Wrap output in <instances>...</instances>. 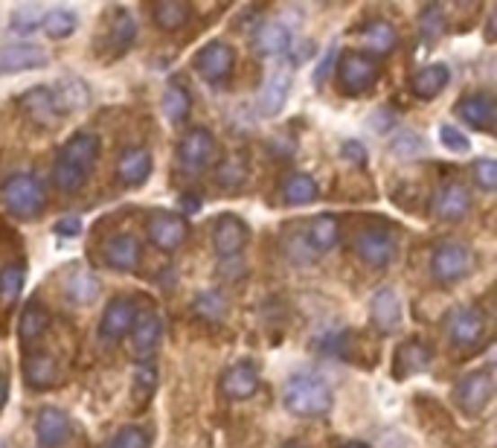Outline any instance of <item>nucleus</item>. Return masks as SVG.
Returning <instances> with one entry per match:
<instances>
[{
    "label": "nucleus",
    "instance_id": "412c9836",
    "mask_svg": "<svg viewBox=\"0 0 497 448\" xmlns=\"http://www.w3.org/2000/svg\"><path fill=\"white\" fill-rule=\"evenodd\" d=\"M152 175V152L143 146H131L117 157V181L122 186H140Z\"/></svg>",
    "mask_w": 497,
    "mask_h": 448
},
{
    "label": "nucleus",
    "instance_id": "4468645a",
    "mask_svg": "<svg viewBox=\"0 0 497 448\" xmlns=\"http://www.w3.org/2000/svg\"><path fill=\"white\" fill-rule=\"evenodd\" d=\"M134 323H137V306L131 297H114L102 312L99 335H102L105 341H120L134 329Z\"/></svg>",
    "mask_w": 497,
    "mask_h": 448
},
{
    "label": "nucleus",
    "instance_id": "f3484780",
    "mask_svg": "<svg viewBox=\"0 0 497 448\" xmlns=\"http://www.w3.org/2000/svg\"><path fill=\"white\" fill-rule=\"evenodd\" d=\"M49 61L47 49L35 44H6L0 47V76L9 73H23V70H39Z\"/></svg>",
    "mask_w": 497,
    "mask_h": 448
},
{
    "label": "nucleus",
    "instance_id": "bb28decb",
    "mask_svg": "<svg viewBox=\"0 0 497 448\" xmlns=\"http://www.w3.org/2000/svg\"><path fill=\"white\" fill-rule=\"evenodd\" d=\"M251 44H253V49H256L259 56L271 58V56L285 53V49L291 47V32H288V27H285V23H280V21H262V23H259V27L253 30Z\"/></svg>",
    "mask_w": 497,
    "mask_h": 448
},
{
    "label": "nucleus",
    "instance_id": "b1692460",
    "mask_svg": "<svg viewBox=\"0 0 497 448\" xmlns=\"http://www.w3.org/2000/svg\"><path fill=\"white\" fill-rule=\"evenodd\" d=\"M457 117L475 131H489L494 126V99L489 94H468L457 103Z\"/></svg>",
    "mask_w": 497,
    "mask_h": 448
},
{
    "label": "nucleus",
    "instance_id": "3c124183",
    "mask_svg": "<svg viewBox=\"0 0 497 448\" xmlns=\"http://www.w3.org/2000/svg\"><path fill=\"white\" fill-rule=\"evenodd\" d=\"M6 393H9V384H6V379H0V405L6 402Z\"/></svg>",
    "mask_w": 497,
    "mask_h": 448
},
{
    "label": "nucleus",
    "instance_id": "6ab92c4d",
    "mask_svg": "<svg viewBox=\"0 0 497 448\" xmlns=\"http://www.w3.org/2000/svg\"><path fill=\"white\" fill-rule=\"evenodd\" d=\"M433 361V346L422 338H407L399 350H395L393 358V372L395 379H407V376H416V372L428 370V364Z\"/></svg>",
    "mask_w": 497,
    "mask_h": 448
},
{
    "label": "nucleus",
    "instance_id": "20e7f679",
    "mask_svg": "<svg viewBox=\"0 0 497 448\" xmlns=\"http://www.w3.org/2000/svg\"><path fill=\"white\" fill-rule=\"evenodd\" d=\"M486 332H489L486 315L477 306H457L445 318V335L459 350H477L486 341Z\"/></svg>",
    "mask_w": 497,
    "mask_h": 448
},
{
    "label": "nucleus",
    "instance_id": "9b49d317",
    "mask_svg": "<svg viewBox=\"0 0 497 448\" xmlns=\"http://www.w3.org/2000/svg\"><path fill=\"white\" fill-rule=\"evenodd\" d=\"M233 67H235V53H233V47L225 44V41H209L207 47H201V53L195 56L198 76L213 82V85L230 79Z\"/></svg>",
    "mask_w": 497,
    "mask_h": 448
},
{
    "label": "nucleus",
    "instance_id": "f257e3e1",
    "mask_svg": "<svg viewBox=\"0 0 497 448\" xmlns=\"http://www.w3.org/2000/svg\"><path fill=\"white\" fill-rule=\"evenodd\" d=\"M96 160H99V137L91 131L73 134L56 155V164H53L56 190L65 193V195L79 193L82 186L88 184V178L93 175Z\"/></svg>",
    "mask_w": 497,
    "mask_h": 448
},
{
    "label": "nucleus",
    "instance_id": "37998d69",
    "mask_svg": "<svg viewBox=\"0 0 497 448\" xmlns=\"http://www.w3.org/2000/svg\"><path fill=\"white\" fill-rule=\"evenodd\" d=\"M155 388H157V370H155V364H140L137 367V372H134V396H137V402H148L152 399V393H155Z\"/></svg>",
    "mask_w": 497,
    "mask_h": 448
},
{
    "label": "nucleus",
    "instance_id": "c03bdc74",
    "mask_svg": "<svg viewBox=\"0 0 497 448\" xmlns=\"http://www.w3.org/2000/svg\"><path fill=\"white\" fill-rule=\"evenodd\" d=\"M105 448H148V434L137 426H129V428L117 431Z\"/></svg>",
    "mask_w": 497,
    "mask_h": 448
},
{
    "label": "nucleus",
    "instance_id": "c85d7f7f",
    "mask_svg": "<svg viewBox=\"0 0 497 448\" xmlns=\"http://www.w3.org/2000/svg\"><path fill=\"white\" fill-rule=\"evenodd\" d=\"M451 82V70L448 65H425L422 70L413 73V79H410V91H413L419 99H433L439 96L445 88H448Z\"/></svg>",
    "mask_w": 497,
    "mask_h": 448
},
{
    "label": "nucleus",
    "instance_id": "8fccbe9b",
    "mask_svg": "<svg viewBox=\"0 0 497 448\" xmlns=\"http://www.w3.org/2000/svg\"><path fill=\"white\" fill-rule=\"evenodd\" d=\"M343 157H350L352 164H364V160H367V148L358 143V140H346L343 143Z\"/></svg>",
    "mask_w": 497,
    "mask_h": 448
},
{
    "label": "nucleus",
    "instance_id": "5fc2aeb1",
    "mask_svg": "<svg viewBox=\"0 0 497 448\" xmlns=\"http://www.w3.org/2000/svg\"><path fill=\"white\" fill-rule=\"evenodd\" d=\"M0 448H4V443H0Z\"/></svg>",
    "mask_w": 497,
    "mask_h": 448
},
{
    "label": "nucleus",
    "instance_id": "e433bc0d",
    "mask_svg": "<svg viewBox=\"0 0 497 448\" xmlns=\"http://www.w3.org/2000/svg\"><path fill=\"white\" fill-rule=\"evenodd\" d=\"M137 39V23H134V15L126 9H117L114 12V21H111V30H108V41L111 47L122 53V49H129L131 41Z\"/></svg>",
    "mask_w": 497,
    "mask_h": 448
},
{
    "label": "nucleus",
    "instance_id": "c9c22d12",
    "mask_svg": "<svg viewBox=\"0 0 497 448\" xmlns=\"http://www.w3.org/2000/svg\"><path fill=\"white\" fill-rule=\"evenodd\" d=\"M76 23H79L76 12H70V9H61V6H58V9L44 12L41 27H44V32H47L53 41H61V39H67V35L76 32Z\"/></svg>",
    "mask_w": 497,
    "mask_h": 448
},
{
    "label": "nucleus",
    "instance_id": "79ce46f5",
    "mask_svg": "<svg viewBox=\"0 0 497 448\" xmlns=\"http://www.w3.org/2000/svg\"><path fill=\"white\" fill-rule=\"evenodd\" d=\"M41 21H44V9L27 4V6L15 9V15H12V23H9V30L18 32V35H32L35 30L41 27Z\"/></svg>",
    "mask_w": 497,
    "mask_h": 448
},
{
    "label": "nucleus",
    "instance_id": "09e8293b",
    "mask_svg": "<svg viewBox=\"0 0 497 448\" xmlns=\"http://www.w3.org/2000/svg\"><path fill=\"white\" fill-rule=\"evenodd\" d=\"M56 233L65 236V239H73V236L82 233V219L79 216H67V219H58L56 221Z\"/></svg>",
    "mask_w": 497,
    "mask_h": 448
},
{
    "label": "nucleus",
    "instance_id": "c756f323",
    "mask_svg": "<svg viewBox=\"0 0 497 448\" xmlns=\"http://www.w3.org/2000/svg\"><path fill=\"white\" fill-rule=\"evenodd\" d=\"M358 39H361V44L369 49L372 58H376V56H390L393 53L395 44H399V32H395V27L390 21H369L367 27L358 32Z\"/></svg>",
    "mask_w": 497,
    "mask_h": 448
},
{
    "label": "nucleus",
    "instance_id": "de8ad7c7",
    "mask_svg": "<svg viewBox=\"0 0 497 448\" xmlns=\"http://www.w3.org/2000/svg\"><path fill=\"white\" fill-rule=\"evenodd\" d=\"M439 140H442L445 148H451V152H457V155H466L471 148V143L466 140V134L459 129H454V126H448V122L439 126Z\"/></svg>",
    "mask_w": 497,
    "mask_h": 448
},
{
    "label": "nucleus",
    "instance_id": "864d4df0",
    "mask_svg": "<svg viewBox=\"0 0 497 448\" xmlns=\"http://www.w3.org/2000/svg\"><path fill=\"white\" fill-rule=\"evenodd\" d=\"M282 448H306V445H300V443H288V445H282Z\"/></svg>",
    "mask_w": 497,
    "mask_h": 448
},
{
    "label": "nucleus",
    "instance_id": "9d476101",
    "mask_svg": "<svg viewBox=\"0 0 497 448\" xmlns=\"http://www.w3.org/2000/svg\"><path fill=\"white\" fill-rule=\"evenodd\" d=\"M355 251L361 256V263L369 268H387L395 256V236L381 228H367L358 233Z\"/></svg>",
    "mask_w": 497,
    "mask_h": 448
},
{
    "label": "nucleus",
    "instance_id": "f03ea898",
    "mask_svg": "<svg viewBox=\"0 0 497 448\" xmlns=\"http://www.w3.org/2000/svg\"><path fill=\"white\" fill-rule=\"evenodd\" d=\"M282 402L294 417H323L332 408V388L320 376L300 372L285 384Z\"/></svg>",
    "mask_w": 497,
    "mask_h": 448
},
{
    "label": "nucleus",
    "instance_id": "39448f33",
    "mask_svg": "<svg viewBox=\"0 0 497 448\" xmlns=\"http://www.w3.org/2000/svg\"><path fill=\"white\" fill-rule=\"evenodd\" d=\"M381 67L367 53H343L338 65V85L346 96H361L378 82Z\"/></svg>",
    "mask_w": 497,
    "mask_h": 448
},
{
    "label": "nucleus",
    "instance_id": "f8f14e48",
    "mask_svg": "<svg viewBox=\"0 0 497 448\" xmlns=\"http://www.w3.org/2000/svg\"><path fill=\"white\" fill-rule=\"evenodd\" d=\"M18 108L35 122V126H41V129H56L58 120L65 117V114L58 111V105H56L53 91L44 88V85H39V88L23 91V94L18 96Z\"/></svg>",
    "mask_w": 497,
    "mask_h": 448
},
{
    "label": "nucleus",
    "instance_id": "473e14b6",
    "mask_svg": "<svg viewBox=\"0 0 497 448\" xmlns=\"http://www.w3.org/2000/svg\"><path fill=\"white\" fill-rule=\"evenodd\" d=\"M190 15H192V9H190V4H183V0H157V4L152 6L155 23L166 32L183 30L186 23H190Z\"/></svg>",
    "mask_w": 497,
    "mask_h": 448
},
{
    "label": "nucleus",
    "instance_id": "a211bd4d",
    "mask_svg": "<svg viewBox=\"0 0 497 448\" xmlns=\"http://www.w3.org/2000/svg\"><path fill=\"white\" fill-rule=\"evenodd\" d=\"M105 263L122 273H131V271L140 268L143 247H140V242H137V236H131V233L111 236V239L105 242Z\"/></svg>",
    "mask_w": 497,
    "mask_h": 448
},
{
    "label": "nucleus",
    "instance_id": "aec40b11",
    "mask_svg": "<svg viewBox=\"0 0 497 448\" xmlns=\"http://www.w3.org/2000/svg\"><path fill=\"white\" fill-rule=\"evenodd\" d=\"M369 320L378 332H395L402 327V300L393 289H378L369 300Z\"/></svg>",
    "mask_w": 497,
    "mask_h": 448
},
{
    "label": "nucleus",
    "instance_id": "cd10ccee",
    "mask_svg": "<svg viewBox=\"0 0 497 448\" xmlns=\"http://www.w3.org/2000/svg\"><path fill=\"white\" fill-rule=\"evenodd\" d=\"M49 91H53L61 114H73V111H84L91 105V88L79 76H61L56 82V88Z\"/></svg>",
    "mask_w": 497,
    "mask_h": 448
},
{
    "label": "nucleus",
    "instance_id": "72a5a7b5",
    "mask_svg": "<svg viewBox=\"0 0 497 448\" xmlns=\"http://www.w3.org/2000/svg\"><path fill=\"white\" fill-rule=\"evenodd\" d=\"M160 108H164V117L172 126H183L192 114V96L186 94L183 85H169L164 91V99H160Z\"/></svg>",
    "mask_w": 497,
    "mask_h": 448
},
{
    "label": "nucleus",
    "instance_id": "dca6fc26",
    "mask_svg": "<svg viewBox=\"0 0 497 448\" xmlns=\"http://www.w3.org/2000/svg\"><path fill=\"white\" fill-rule=\"evenodd\" d=\"M218 390L233 402H244L259 390V372L251 361H242V364H233L221 372L218 379Z\"/></svg>",
    "mask_w": 497,
    "mask_h": 448
},
{
    "label": "nucleus",
    "instance_id": "603ef678",
    "mask_svg": "<svg viewBox=\"0 0 497 448\" xmlns=\"http://www.w3.org/2000/svg\"><path fill=\"white\" fill-rule=\"evenodd\" d=\"M341 448H369L367 443H343Z\"/></svg>",
    "mask_w": 497,
    "mask_h": 448
},
{
    "label": "nucleus",
    "instance_id": "ea45409f",
    "mask_svg": "<svg viewBox=\"0 0 497 448\" xmlns=\"http://www.w3.org/2000/svg\"><path fill=\"white\" fill-rule=\"evenodd\" d=\"M192 312H195L198 318L209 320V323L221 320V318L227 315V300H225V294H218V291H204V294H198Z\"/></svg>",
    "mask_w": 497,
    "mask_h": 448
},
{
    "label": "nucleus",
    "instance_id": "ddd939ff",
    "mask_svg": "<svg viewBox=\"0 0 497 448\" xmlns=\"http://www.w3.org/2000/svg\"><path fill=\"white\" fill-rule=\"evenodd\" d=\"M251 239V228H247V221H242L239 216L233 213H225L213 221V247L218 256H235L242 254V247Z\"/></svg>",
    "mask_w": 497,
    "mask_h": 448
},
{
    "label": "nucleus",
    "instance_id": "2f4dec72",
    "mask_svg": "<svg viewBox=\"0 0 497 448\" xmlns=\"http://www.w3.org/2000/svg\"><path fill=\"white\" fill-rule=\"evenodd\" d=\"M49 329V312L39 303V300H30L23 306L21 320H18V335H21V344L23 346H32L39 344Z\"/></svg>",
    "mask_w": 497,
    "mask_h": 448
},
{
    "label": "nucleus",
    "instance_id": "7c9ffc66",
    "mask_svg": "<svg viewBox=\"0 0 497 448\" xmlns=\"http://www.w3.org/2000/svg\"><path fill=\"white\" fill-rule=\"evenodd\" d=\"M23 381L30 384L32 390H49L58 381V364L53 355L47 353H35L23 361Z\"/></svg>",
    "mask_w": 497,
    "mask_h": 448
},
{
    "label": "nucleus",
    "instance_id": "0eeeda50",
    "mask_svg": "<svg viewBox=\"0 0 497 448\" xmlns=\"http://www.w3.org/2000/svg\"><path fill=\"white\" fill-rule=\"evenodd\" d=\"M146 233H148V242H152L157 251L172 254L190 239V224H186V219H181L178 213L155 210L146 221Z\"/></svg>",
    "mask_w": 497,
    "mask_h": 448
},
{
    "label": "nucleus",
    "instance_id": "4be33fe9",
    "mask_svg": "<svg viewBox=\"0 0 497 448\" xmlns=\"http://www.w3.org/2000/svg\"><path fill=\"white\" fill-rule=\"evenodd\" d=\"M129 335H131V355L140 361V364H146L157 350L160 335H164V323H160V318L155 312H148L143 318H137L134 329Z\"/></svg>",
    "mask_w": 497,
    "mask_h": 448
},
{
    "label": "nucleus",
    "instance_id": "49530a36",
    "mask_svg": "<svg viewBox=\"0 0 497 448\" xmlns=\"http://www.w3.org/2000/svg\"><path fill=\"white\" fill-rule=\"evenodd\" d=\"M475 181H477L480 190H486V193H492L497 186V164L492 157L475 160Z\"/></svg>",
    "mask_w": 497,
    "mask_h": 448
},
{
    "label": "nucleus",
    "instance_id": "a878e982",
    "mask_svg": "<svg viewBox=\"0 0 497 448\" xmlns=\"http://www.w3.org/2000/svg\"><path fill=\"white\" fill-rule=\"evenodd\" d=\"M303 239H306L308 251H312V254H326V251H332V247L341 242V221L334 216H329V213L315 216L312 221L306 224Z\"/></svg>",
    "mask_w": 497,
    "mask_h": 448
},
{
    "label": "nucleus",
    "instance_id": "4c0bfd02",
    "mask_svg": "<svg viewBox=\"0 0 497 448\" xmlns=\"http://www.w3.org/2000/svg\"><path fill=\"white\" fill-rule=\"evenodd\" d=\"M65 291L70 297V303H76V306L93 303L96 294H99V280L93 277V273H88V271H79V273H73V277L67 280Z\"/></svg>",
    "mask_w": 497,
    "mask_h": 448
},
{
    "label": "nucleus",
    "instance_id": "a18cd8bd",
    "mask_svg": "<svg viewBox=\"0 0 497 448\" xmlns=\"http://www.w3.org/2000/svg\"><path fill=\"white\" fill-rule=\"evenodd\" d=\"M218 181L225 186H239L244 181V157H239V155L227 157L218 169Z\"/></svg>",
    "mask_w": 497,
    "mask_h": 448
},
{
    "label": "nucleus",
    "instance_id": "423d86ee",
    "mask_svg": "<svg viewBox=\"0 0 497 448\" xmlns=\"http://www.w3.org/2000/svg\"><path fill=\"white\" fill-rule=\"evenodd\" d=\"M471 271V251L463 242H439L430 254V273L439 285H454Z\"/></svg>",
    "mask_w": 497,
    "mask_h": 448
},
{
    "label": "nucleus",
    "instance_id": "7ed1b4c3",
    "mask_svg": "<svg viewBox=\"0 0 497 448\" xmlns=\"http://www.w3.org/2000/svg\"><path fill=\"white\" fill-rule=\"evenodd\" d=\"M0 198H4V204L12 216L18 219H35L47 207V190L44 184L30 175V172H18V175H12L4 190H0Z\"/></svg>",
    "mask_w": 497,
    "mask_h": 448
},
{
    "label": "nucleus",
    "instance_id": "1a4fd4ad",
    "mask_svg": "<svg viewBox=\"0 0 497 448\" xmlns=\"http://www.w3.org/2000/svg\"><path fill=\"white\" fill-rule=\"evenodd\" d=\"M216 157V137L213 131L207 129H190L178 143V160L183 172H190V175H198V172H204L209 164H213Z\"/></svg>",
    "mask_w": 497,
    "mask_h": 448
},
{
    "label": "nucleus",
    "instance_id": "5701e85b",
    "mask_svg": "<svg viewBox=\"0 0 497 448\" xmlns=\"http://www.w3.org/2000/svg\"><path fill=\"white\" fill-rule=\"evenodd\" d=\"M433 210L442 221H463L471 210V193L459 181H448L433 198Z\"/></svg>",
    "mask_w": 497,
    "mask_h": 448
},
{
    "label": "nucleus",
    "instance_id": "6e6552de",
    "mask_svg": "<svg viewBox=\"0 0 497 448\" xmlns=\"http://www.w3.org/2000/svg\"><path fill=\"white\" fill-rule=\"evenodd\" d=\"M492 396H494V376H492V370H475V372H468V376L459 379L457 390H454V399H457L459 410H463V414H468V417L483 414V410L489 408Z\"/></svg>",
    "mask_w": 497,
    "mask_h": 448
},
{
    "label": "nucleus",
    "instance_id": "f704fd0d",
    "mask_svg": "<svg viewBox=\"0 0 497 448\" xmlns=\"http://www.w3.org/2000/svg\"><path fill=\"white\" fill-rule=\"evenodd\" d=\"M317 195H320L317 181L312 175H303V172H297V175H291L282 184L285 204H312V202H317Z\"/></svg>",
    "mask_w": 497,
    "mask_h": 448
},
{
    "label": "nucleus",
    "instance_id": "2eb2a0df",
    "mask_svg": "<svg viewBox=\"0 0 497 448\" xmlns=\"http://www.w3.org/2000/svg\"><path fill=\"white\" fill-rule=\"evenodd\" d=\"M73 434L70 417L58 408H41L39 417H35V437H39L41 448H61L67 445Z\"/></svg>",
    "mask_w": 497,
    "mask_h": 448
},
{
    "label": "nucleus",
    "instance_id": "a19ab883",
    "mask_svg": "<svg viewBox=\"0 0 497 448\" xmlns=\"http://www.w3.org/2000/svg\"><path fill=\"white\" fill-rule=\"evenodd\" d=\"M448 30V18H445L442 6H425L419 15V32L425 41H437L439 35Z\"/></svg>",
    "mask_w": 497,
    "mask_h": 448
},
{
    "label": "nucleus",
    "instance_id": "393cba45",
    "mask_svg": "<svg viewBox=\"0 0 497 448\" xmlns=\"http://www.w3.org/2000/svg\"><path fill=\"white\" fill-rule=\"evenodd\" d=\"M291 94V73L288 70H273L265 79L262 91H259V114L262 117H277L282 105L288 103Z\"/></svg>",
    "mask_w": 497,
    "mask_h": 448
},
{
    "label": "nucleus",
    "instance_id": "58836bf2",
    "mask_svg": "<svg viewBox=\"0 0 497 448\" xmlns=\"http://www.w3.org/2000/svg\"><path fill=\"white\" fill-rule=\"evenodd\" d=\"M23 280H27V271L21 263H12L0 271V303L12 306L23 291Z\"/></svg>",
    "mask_w": 497,
    "mask_h": 448
}]
</instances>
